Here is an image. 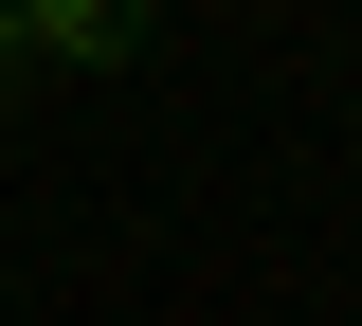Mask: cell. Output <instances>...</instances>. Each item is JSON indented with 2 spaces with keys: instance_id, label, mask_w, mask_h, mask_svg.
Wrapping results in <instances>:
<instances>
[{
  "instance_id": "6da1fadb",
  "label": "cell",
  "mask_w": 362,
  "mask_h": 326,
  "mask_svg": "<svg viewBox=\"0 0 362 326\" xmlns=\"http://www.w3.org/2000/svg\"><path fill=\"white\" fill-rule=\"evenodd\" d=\"M18 18V54H54V73H127L145 54V0H0Z\"/></svg>"
},
{
  "instance_id": "7a4b0ae2",
  "label": "cell",
  "mask_w": 362,
  "mask_h": 326,
  "mask_svg": "<svg viewBox=\"0 0 362 326\" xmlns=\"http://www.w3.org/2000/svg\"><path fill=\"white\" fill-rule=\"evenodd\" d=\"M18 73H37V54H18V18H0V109H18Z\"/></svg>"
}]
</instances>
